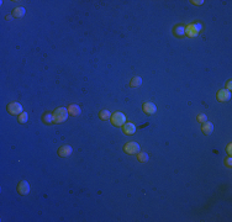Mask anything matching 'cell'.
Returning <instances> with one entry per match:
<instances>
[{
	"instance_id": "6da1fadb",
	"label": "cell",
	"mask_w": 232,
	"mask_h": 222,
	"mask_svg": "<svg viewBox=\"0 0 232 222\" xmlns=\"http://www.w3.org/2000/svg\"><path fill=\"white\" fill-rule=\"evenodd\" d=\"M68 113H69L68 109H65V108H58V109H56V110L53 111V113H52L53 122H56V123L64 122L67 120V117H68Z\"/></svg>"
},
{
	"instance_id": "7a4b0ae2",
	"label": "cell",
	"mask_w": 232,
	"mask_h": 222,
	"mask_svg": "<svg viewBox=\"0 0 232 222\" xmlns=\"http://www.w3.org/2000/svg\"><path fill=\"white\" fill-rule=\"evenodd\" d=\"M110 118L114 126H123L126 122V116L122 112H115Z\"/></svg>"
},
{
	"instance_id": "3957f363",
	"label": "cell",
	"mask_w": 232,
	"mask_h": 222,
	"mask_svg": "<svg viewBox=\"0 0 232 222\" xmlns=\"http://www.w3.org/2000/svg\"><path fill=\"white\" fill-rule=\"evenodd\" d=\"M123 151L127 154H136L140 152V144L137 142H128L123 146Z\"/></svg>"
},
{
	"instance_id": "277c9868",
	"label": "cell",
	"mask_w": 232,
	"mask_h": 222,
	"mask_svg": "<svg viewBox=\"0 0 232 222\" xmlns=\"http://www.w3.org/2000/svg\"><path fill=\"white\" fill-rule=\"evenodd\" d=\"M6 110L11 115H21L22 113V106L20 103H10L7 106H6Z\"/></svg>"
},
{
	"instance_id": "5b68a950",
	"label": "cell",
	"mask_w": 232,
	"mask_h": 222,
	"mask_svg": "<svg viewBox=\"0 0 232 222\" xmlns=\"http://www.w3.org/2000/svg\"><path fill=\"white\" fill-rule=\"evenodd\" d=\"M17 193L20 195H27L30 193V185L26 180H21L19 184H17Z\"/></svg>"
},
{
	"instance_id": "8992f818",
	"label": "cell",
	"mask_w": 232,
	"mask_h": 222,
	"mask_svg": "<svg viewBox=\"0 0 232 222\" xmlns=\"http://www.w3.org/2000/svg\"><path fill=\"white\" fill-rule=\"evenodd\" d=\"M142 109H143V111H145L147 115H153V113H156V111H157V106H156L153 103L148 101V103H145V104H143Z\"/></svg>"
},
{
	"instance_id": "52a82bcc",
	"label": "cell",
	"mask_w": 232,
	"mask_h": 222,
	"mask_svg": "<svg viewBox=\"0 0 232 222\" xmlns=\"http://www.w3.org/2000/svg\"><path fill=\"white\" fill-rule=\"evenodd\" d=\"M230 98H231V93H230L229 90L222 89V90H220V91L217 93V100L221 101V103H225V101L230 100Z\"/></svg>"
},
{
	"instance_id": "ba28073f",
	"label": "cell",
	"mask_w": 232,
	"mask_h": 222,
	"mask_svg": "<svg viewBox=\"0 0 232 222\" xmlns=\"http://www.w3.org/2000/svg\"><path fill=\"white\" fill-rule=\"evenodd\" d=\"M72 152H73V149H72V147L70 146H68V144H65V146H62L59 149H58V154L60 156V157H69L70 154H72Z\"/></svg>"
},
{
	"instance_id": "9c48e42d",
	"label": "cell",
	"mask_w": 232,
	"mask_h": 222,
	"mask_svg": "<svg viewBox=\"0 0 232 222\" xmlns=\"http://www.w3.org/2000/svg\"><path fill=\"white\" fill-rule=\"evenodd\" d=\"M123 132L125 135H133L136 132V126L131 122H127L123 125Z\"/></svg>"
},
{
	"instance_id": "30bf717a",
	"label": "cell",
	"mask_w": 232,
	"mask_h": 222,
	"mask_svg": "<svg viewBox=\"0 0 232 222\" xmlns=\"http://www.w3.org/2000/svg\"><path fill=\"white\" fill-rule=\"evenodd\" d=\"M201 131H203L204 135H210L214 131V125L211 122H204L203 127H201Z\"/></svg>"
},
{
	"instance_id": "8fae6325",
	"label": "cell",
	"mask_w": 232,
	"mask_h": 222,
	"mask_svg": "<svg viewBox=\"0 0 232 222\" xmlns=\"http://www.w3.org/2000/svg\"><path fill=\"white\" fill-rule=\"evenodd\" d=\"M68 112L73 116H78L80 115V108L78 105H69L68 106Z\"/></svg>"
},
{
	"instance_id": "7c38bea8",
	"label": "cell",
	"mask_w": 232,
	"mask_h": 222,
	"mask_svg": "<svg viewBox=\"0 0 232 222\" xmlns=\"http://www.w3.org/2000/svg\"><path fill=\"white\" fill-rule=\"evenodd\" d=\"M25 12H26L25 7H16V9H14V11H12V16L19 19V17H22V16L25 15Z\"/></svg>"
},
{
	"instance_id": "4fadbf2b",
	"label": "cell",
	"mask_w": 232,
	"mask_h": 222,
	"mask_svg": "<svg viewBox=\"0 0 232 222\" xmlns=\"http://www.w3.org/2000/svg\"><path fill=\"white\" fill-rule=\"evenodd\" d=\"M141 84H142V79H141L140 77H133L132 80H131V83H130V85H131L132 88H137V87H140Z\"/></svg>"
},
{
	"instance_id": "5bb4252c",
	"label": "cell",
	"mask_w": 232,
	"mask_h": 222,
	"mask_svg": "<svg viewBox=\"0 0 232 222\" xmlns=\"http://www.w3.org/2000/svg\"><path fill=\"white\" fill-rule=\"evenodd\" d=\"M27 120H29L27 112H22L21 115H19V122H20V123H26Z\"/></svg>"
},
{
	"instance_id": "9a60e30c",
	"label": "cell",
	"mask_w": 232,
	"mask_h": 222,
	"mask_svg": "<svg viewBox=\"0 0 232 222\" xmlns=\"http://www.w3.org/2000/svg\"><path fill=\"white\" fill-rule=\"evenodd\" d=\"M138 161L140 162H142V163H145V162H147L148 161V154L146 153V152H138Z\"/></svg>"
},
{
	"instance_id": "2e32d148",
	"label": "cell",
	"mask_w": 232,
	"mask_h": 222,
	"mask_svg": "<svg viewBox=\"0 0 232 222\" xmlns=\"http://www.w3.org/2000/svg\"><path fill=\"white\" fill-rule=\"evenodd\" d=\"M100 118L101 120H108V118H110L111 117V115H110V111L109 110H103V111H100Z\"/></svg>"
},
{
	"instance_id": "e0dca14e",
	"label": "cell",
	"mask_w": 232,
	"mask_h": 222,
	"mask_svg": "<svg viewBox=\"0 0 232 222\" xmlns=\"http://www.w3.org/2000/svg\"><path fill=\"white\" fill-rule=\"evenodd\" d=\"M43 122H46V123L53 122V116L50 115V113H45V115H43Z\"/></svg>"
},
{
	"instance_id": "ac0fdd59",
	"label": "cell",
	"mask_w": 232,
	"mask_h": 222,
	"mask_svg": "<svg viewBox=\"0 0 232 222\" xmlns=\"http://www.w3.org/2000/svg\"><path fill=\"white\" fill-rule=\"evenodd\" d=\"M206 120H207L206 115H199V116H198V121H199V122H201V123L206 122Z\"/></svg>"
},
{
	"instance_id": "d6986e66",
	"label": "cell",
	"mask_w": 232,
	"mask_h": 222,
	"mask_svg": "<svg viewBox=\"0 0 232 222\" xmlns=\"http://www.w3.org/2000/svg\"><path fill=\"white\" fill-rule=\"evenodd\" d=\"M226 163H227V166H231V158L226 159Z\"/></svg>"
},
{
	"instance_id": "ffe728a7",
	"label": "cell",
	"mask_w": 232,
	"mask_h": 222,
	"mask_svg": "<svg viewBox=\"0 0 232 222\" xmlns=\"http://www.w3.org/2000/svg\"><path fill=\"white\" fill-rule=\"evenodd\" d=\"M193 4H198V5H200V4H203V1H193Z\"/></svg>"
}]
</instances>
